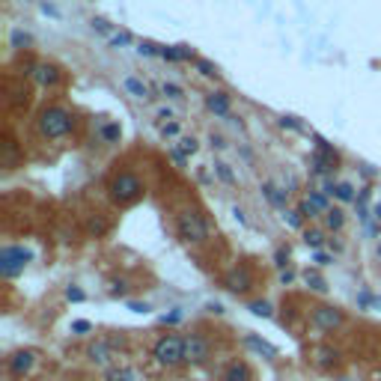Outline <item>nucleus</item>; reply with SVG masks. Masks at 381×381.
Wrapping results in <instances>:
<instances>
[{
  "label": "nucleus",
  "mask_w": 381,
  "mask_h": 381,
  "mask_svg": "<svg viewBox=\"0 0 381 381\" xmlns=\"http://www.w3.org/2000/svg\"><path fill=\"white\" fill-rule=\"evenodd\" d=\"M36 128H39V135H42L45 140H63V137L72 135V128H75V113H72L69 108H63V105H48V108H42V113H39Z\"/></svg>",
  "instance_id": "1"
},
{
  "label": "nucleus",
  "mask_w": 381,
  "mask_h": 381,
  "mask_svg": "<svg viewBox=\"0 0 381 381\" xmlns=\"http://www.w3.org/2000/svg\"><path fill=\"white\" fill-rule=\"evenodd\" d=\"M143 197V182L137 173H131V170H122L110 179V200L113 203H120V206H131V203H137Z\"/></svg>",
  "instance_id": "2"
},
{
  "label": "nucleus",
  "mask_w": 381,
  "mask_h": 381,
  "mask_svg": "<svg viewBox=\"0 0 381 381\" xmlns=\"http://www.w3.org/2000/svg\"><path fill=\"white\" fill-rule=\"evenodd\" d=\"M176 233L188 244H206L209 241V224L200 212H179L176 214Z\"/></svg>",
  "instance_id": "3"
},
{
  "label": "nucleus",
  "mask_w": 381,
  "mask_h": 381,
  "mask_svg": "<svg viewBox=\"0 0 381 381\" xmlns=\"http://www.w3.org/2000/svg\"><path fill=\"white\" fill-rule=\"evenodd\" d=\"M152 355L161 367H179V363H185V340L176 337V334H164L155 343Z\"/></svg>",
  "instance_id": "4"
},
{
  "label": "nucleus",
  "mask_w": 381,
  "mask_h": 381,
  "mask_svg": "<svg viewBox=\"0 0 381 381\" xmlns=\"http://www.w3.org/2000/svg\"><path fill=\"white\" fill-rule=\"evenodd\" d=\"M30 259H33V254L27 251V247L6 244L4 251H0V274H4L6 280L19 277V274L27 268V262H30Z\"/></svg>",
  "instance_id": "5"
},
{
  "label": "nucleus",
  "mask_w": 381,
  "mask_h": 381,
  "mask_svg": "<svg viewBox=\"0 0 381 381\" xmlns=\"http://www.w3.org/2000/svg\"><path fill=\"white\" fill-rule=\"evenodd\" d=\"M87 357H90V363H95V367H113V363L120 360V355H117V343L113 340H95V343H90L87 345Z\"/></svg>",
  "instance_id": "6"
},
{
  "label": "nucleus",
  "mask_w": 381,
  "mask_h": 381,
  "mask_svg": "<svg viewBox=\"0 0 381 381\" xmlns=\"http://www.w3.org/2000/svg\"><path fill=\"white\" fill-rule=\"evenodd\" d=\"M343 319H345L343 310L340 307H328V304L313 307V313H310V322H313L316 330H337L343 325Z\"/></svg>",
  "instance_id": "7"
},
{
  "label": "nucleus",
  "mask_w": 381,
  "mask_h": 381,
  "mask_svg": "<svg viewBox=\"0 0 381 381\" xmlns=\"http://www.w3.org/2000/svg\"><path fill=\"white\" fill-rule=\"evenodd\" d=\"M298 212H301L307 221L319 218V214H328V212H330V206H328V194H325V191H310V194L304 197V200H301V206H298Z\"/></svg>",
  "instance_id": "8"
},
{
  "label": "nucleus",
  "mask_w": 381,
  "mask_h": 381,
  "mask_svg": "<svg viewBox=\"0 0 381 381\" xmlns=\"http://www.w3.org/2000/svg\"><path fill=\"white\" fill-rule=\"evenodd\" d=\"M36 357H39L36 349H21V352H15V355L9 357V372H12L15 378L27 375V372L33 370V363H36Z\"/></svg>",
  "instance_id": "9"
},
{
  "label": "nucleus",
  "mask_w": 381,
  "mask_h": 381,
  "mask_svg": "<svg viewBox=\"0 0 381 381\" xmlns=\"http://www.w3.org/2000/svg\"><path fill=\"white\" fill-rule=\"evenodd\" d=\"M209 357V340L200 334L185 337V363H203Z\"/></svg>",
  "instance_id": "10"
},
{
  "label": "nucleus",
  "mask_w": 381,
  "mask_h": 381,
  "mask_svg": "<svg viewBox=\"0 0 381 381\" xmlns=\"http://www.w3.org/2000/svg\"><path fill=\"white\" fill-rule=\"evenodd\" d=\"M224 286H226L229 292L241 295V292H247V289L254 286V277H251V271H247L244 265H241V268H233V271H229V274L224 277Z\"/></svg>",
  "instance_id": "11"
},
{
  "label": "nucleus",
  "mask_w": 381,
  "mask_h": 381,
  "mask_svg": "<svg viewBox=\"0 0 381 381\" xmlns=\"http://www.w3.org/2000/svg\"><path fill=\"white\" fill-rule=\"evenodd\" d=\"M262 197L268 200L274 209H283L286 212V200H289V191L286 188H280L277 182H271V179H265L262 182Z\"/></svg>",
  "instance_id": "12"
},
{
  "label": "nucleus",
  "mask_w": 381,
  "mask_h": 381,
  "mask_svg": "<svg viewBox=\"0 0 381 381\" xmlns=\"http://www.w3.org/2000/svg\"><path fill=\"white\" fill-rule=\"evenodd\" d=\"M206 108L214 113V117L226 120L229 117V95L226 93H209L206 95Z\"/></svg>",
  "instance_id": "13"
},
{
  "label": "nucleus",
  "mask_w": 381,
  "mask_h": 381,
  "mask_svg": "<svg viewBox=\"0 0 381 381\" xmlns=\"http://www.w3.org/2000/svg\"><path fill=\"white\" fill-rule=\"evenodd\" d=\"M33 78H36L42 87H54L60 80V69H57V66H51V63H39L36 72H33Z\"/></svg>",
  "instance_id": "14"
},
{
  "label": "nucleus",
  "mask_w": 381,
  "mask_h": 381,
  "mask_svg": "<svg viewBox=\"0 0 381 381\" xmlns=\"http://www.w3.org/2000/svg\"><path fill=\"white\" fill-rule=\"evenodd\" d=\"M105 381H140L135 367H110L105 370Z\"/></svg>",
  "instance_id": "15"
},
{
  "label": "nucleus",
  "mask_w": 381,
  "mask_h": 381,
  "mask_svg": "<svg viewBox=\"0 0 381 381\" xmlns=\"http://www.w3.org/2000/svg\"><path fill=\"white\" fill-rule=\"evenodd\" d=\"M244 343L251 345L254 352L265 355V357H268V360H274V357H277V349H274V345H271V343H265V340H259L256 334H247V337H244Z\"/></svg>",
  "instance_id": "16"
},
{
  "label": "nucleus",
  "mask_w": 381,
  "mask_h": 381,
  "mask_svg": "<svg viewBox=\"0 0 381 381\" xmlns=\"http://www.w3.org/2000/svg\"><path fill=\"white\" fill-rule=\"evenodd\" d=\"M224 381H251V370L244 367V363H229L226 372H224Z\"/></svg>",
  "instance_id": "17"
},
{
  "label": "nucleus",
  "mask_w": 381,
  "mask_h": 381,
  "mask_svg": "<svg viewBox=\"0 0 381 381\" xmlns=\"http://www.w3.org/2000/svg\"><path fill=\"white\" fill-rule=\"evenodd\" d=\"M122 84H125L128 95H135V98H149V84H143L140 78H125Z\"/></svg>",
  "instance_id": "18"
},
{
  "label": "nucleus",
  "mask_w": 381,
  "mask_h": 381,
  "mask_svg": "<svg viewBox=\"0 0 381 381\" xmlns=\"http://www.w3.org/2000/svg\"><path fill=\"white\" fill-rule=\"evenodd\" d=\"M334 197H337L340 203H357V194H355V188L349 185V182H337Z\"/></svg>",
  "instance_id": "19"
},
{
  "label": "nucleus",
  "mask_w": 381,
  "mask_h": 381,
  "mask_svg": "<svg viewBox=\"0 0 381 381\" xmlns=\"http://www.w3.org/2000/svg\"><path fill=\"white\" fill-rule=\"evenodd\" d=\"M343 224H345V214H343V209H330V212L325 214V226H328V229H334V233H340V229H343Z\"/></svg>",
  "instance_id": "20"
},
{
  "label": "nucleus",
  "mask_w": 381,
  "mask_h": 381,
  "mask_svg": "<svg viewBox=\"0 0 381 381\" xmlns=\"http://www.w3.org/2000/svg\"><path fill=\"white\" fill-rule=\"evenodd\" d=\"M214 176H218L224 185H236V182H239L236 173L229 170V164H224V161H214Z\"/></svg>",
  "instance_id": "21"
},
{
  "label": "nucleus",
  "mask_w": 381,
  "mask_h": 381,
  "mask_svg": "<svg viewBox=\"0 0 381 381\" xmlns=\"http://www.w3.org/2000/svg\"><path fill=\"white\" fill-rule=\"evenodd\" d=\"M304 244L310 247V251H322L325 233H322V229H307V233H304Z\"/></svg>",
  "instance_id": "22"
},
{
  "label": "nucleus",
  "mask_w": 381,
  "mask_h": 381,
  "mask_svg": "<svg viewBox=\"0 0 381 381\" xmlns=\"http://www.w3.org/2000/svg\"><path fill=\"white\" fill-rule=\"evenodd\" d=\"M27 90L24 87H19V84H9V105L12 108H21V105H27Z\"/></svg>",
  "instance_id": "23"
},
{
  "label": "nucleus",
  "mask_w": 381,
  "mask_h": 381,
  "mask_svg": "<svg viewBox=\"0 0 381 381\" xmlns=\"http://www.w3.org/2000/svg\"><path fill=\"white\" fill-rule=\"evenodd\" d=\"M120 137H122V128H120L117 122L102 125V140H108V143H120Z\"/></svg>",
  "instance_id": "24"
},
{
  "label": "nucleus",
  "mask_w": 381,
  "mask_h": 381,
  "mask_svg": "<svg viewBox=\"0 0 381 381\" xmlns=\"http://www.w3.org/2000/svg\"><path fill=\"white\" fill-rule=\"evenodd\" d=\"M304 280H307V286H310V289H316V292H328V283L322 280V274L307 271V274H304Z\"/></svg>",
  "instance_id": "25"
},
{
  "label": "nucleus",
  "mask_w": 381,
  "mask_h": 381,
  "mask_svg": "<svg viewBox=\"0 0 381 381\" xmlns=\"http://www.w3.org/2000/svg\"><path fill=\"white\" fill-rule=\"evenodd\" d=\"M283 221H286V224H289L292 229H301L307 218H304V214H301V212H289V209H286V212H283Z\"/></svg>",
  "instance_id": "26"
},
{
  "label": "nucleus",
  "mask_w": 381,
  "mask_h": 381,
  "mask_svg": "<svg viewBox=\"0 0 381 381\" xmlns=\"http://www.w3.org/2000/svg\"><path fill=\"white\" fill-rule=\"evenodd\" d=\"M197 72L203 78H218V66L209 63V60H197Z\"/></svg>",
  "instance_id": "27"
},
{
  "label": "nucleus",
  "mask_w": 381,
  "mask_h": 381,
  "mask_svg": "<svg viewBox=\"0 0 381 381\" xmlns=\"http://www.w3.org/2000/svg\"><path fill=\"white\" fill-rule=\"evenodd\" d=\"M158 57L170 60V63H182V51H179V48H167V45H161V48H158Z\"/></svg>",
  "instance_id": "28"
},
{
  "label": "nucleus",
  "mask_w": 381,
  "mask_h": 381,
  "mask_svg": "<svg viewBox=\"0 0 381 381\" xmlns=\"http://www.w3.org/2000/svg\"><path fill=\"white\" fill-rule=\"evenodd\" d=\"M357 304H360V307H375V310H381V298H375V295H370V292H360V295H357Z\"/></svg>",
  "instance_id": "29"
},
{
  "label": "nucleus",
  "mask_w": 381,
  "mask_h": 381,
  "mask_svg": "<svg viewBox=\"0 0 381 381\" xmlns=\"http://www.w3.org/2000/svg\"><path fill=\"white\" fill-rule=\"evenodd\" d=\"M251 313H254V316L268 319V316H271V304H268V301H254V304H251Z\"/></svg>",
  "instance_id": "30"
},
{
  "label": "nucleus",
  "mask_w": 381,
  "mask_h": 381,
  "mask_svg": "<svg viewBox=\"0 0 381 381\" xmlns=\"http://www.w3.org/2000/svg\"><path fill=\"white\" fill-rule=\"evenodd\" d=\"M33 39H30V33H21V30H15L12 33V48H19V51H21V48H27Z\"/></svg>",
  "instance_id": "31"
},
{
  "label": "nucleus",
  "mask_w": 381,
  "mask_h": 381,
  "mask_svg": "<svg viewBox=\"0 0 381 381\" xmlns=\"http://www.w3.org/2000/svg\"><path fill=\"white\" fill-rule=\"evenodd\" d=\"M179 149H182L185 155H194L197 149H200V143H197L194 137H182V140H179Z\"/></svg>",
  "instance_id": "32"
},
{
  "label": "nucleus",
  "mask_w": 381,
  "mask_h": 381,
  "mask_svg": "<svg viewBox=\"0 0 381 381\" xmlns=\"http://www.w3.org/2000/svg\"><path fill=\"white\" fill-rule=\"evenodd\" d=\"M131 42V33H113V36H110V48H125Z\"/></svg>",
  "instance_id": "33"
},
{
  "label": "nucleus",
  "mask_w": 381,
  "mask_h": 381,
  "mask_svg": "<svg viewBox=\"0 0 381 381\" xmlns=\"http://www.w3.org/2000/svg\"><path fill=\"white\" fill-rule=\"evenodd\" d=\"M161 95H167V98H182L185 93H182L179 84H161Z\"/></svg>",
  "instance_id": "34"
},
{
  "label": "nucleus",
  "mask_w": 381,
  "mask_h": 381,
  "mask_svg": "<svg viewBox=\"0 0 381 381\" xmlns=\"http://www.w3.org/2000/svg\"><path fill=\"white\" fill-rule=\"evenodd\" d=\"M158 48H161V45H152V42H140V45H137V51H140L143 57H155V54H158Z\"/></svg>",
  "instance_id": "35"
},
{
  "label": "nucleus",
  "mask_w": 381,
  "mask_h": 381,
  "mask_svg": "<svg viewBox=\"0 0 381 381\" xmlns=\"http://www.w3.org/2000/svg\"><path fill=\"white\" fill-rule=\"evenodd\" d=\"M170 158L176 161V167H185V164H188V155H185V152H182V149H179V146H173V149H170Z\"/></svg>",
  "instance_id": "36"
},
{
  "label": "nucleus",
  "mask_w": 381,
  "mask_h": 381,
  "mask_svg": "<svg viewBox=\"0 0 381 381\" xmlns=\"http://www.w3.org/2000/svg\"><path fill=\"white\" fill-rule=\"evenodd\" d=\"M66 298H69V301H75V304H80V301H84V289H78V286H69V289H66Z\"/></svg>",
  "instance_id": "37"
},
{
  "label": "nucleus",
  "mask_w": 381,
  "mask_h": 381,
  "mask_svg": "<svg viewBox=\"0 0 381 381\" xmlns=\"http://www.w3.org/2000/svg\"><path fill=\"white\" fill-rule=\"evenodd\" d=\"M125 292H128V283H125V280H117V283L110 286V295H113V298H125Z\"/></svg>",
  "instance_id": "38"
},
{
  "label": "nucleus",
  "mask_w": 381,
  "mask_h": 381,
  "mask_svg": "<svg viewBox=\"0 0 381 381\" xmlns=\"http://www.w3.org/2000/svg\"><path fill=\"white\" fill-rule=\"evenodd\" d=\"M72 330H75V334H90L93 325L87 319H78V322H72Z\"/></svg>",
  "instance_id": "39"
},
{
  "label": "nucleus",
  "mask_w": 381,
  "mask_h": 381,
  "mask_svg": "<svg viewBox=\"0 0 381 381\" xmlns=\"http://www.w3.org/2000/svg\"><path fill=\"white\" fill-rule=\"evenodd\" d=\"M286 259H289V251H286V247H280V251L274 254V265H277V268H286Z\"/></svg>",
  "instance_id": "40"
},
{
  "label": "nucleus",
  "mask_w": 381,
  "mask_h": 381,
  "mask_svg": "<svg viewBox=\"0 0 381 381\" xmlns=\"http://www.w3.org/2000/svg\"><path fill=\"white\" fill-rule=\"evenodd\" d=\"M93 30H98V33H105V36H113V33H110V24H108L105 19H93Z\"/></svg>",
  "instance_id": "41"
},
{
  "label": "nucleus",
  "mask_w": 381,
  "mask_h": 381,
  "mask_svg": "<svg viewBox=\"0 0 381 381\" xmlns=\"http://www.w3.org/2000/svg\"><path fill=\"white\" fill-rule=\"evenodd\" d=\"M280 125H283V128H292V131H304L301 122H298L295 117H280Z\"/></svg>",
  "instance_id": "42"
},
{
  "label": "nucleus",
  "mask_w": 381,
  "mask_h": 381,
  "mask_svg": "<svg viewBox=\"0 0 381 381\" xmlns=\"http://www.w3.org/2000/svg\"><path fill=\"white\" fill-rule=\"evenodd\" d=\"M161 135H164V137H176V135H179V125H176V122H164V125H161Z\"/></svg>",
  "instance_id": "43"
},
{
  "label": "nucleus",
  "mask_w": 381,
  "mask_h": 381,
  "mask_svg": "<svg viewBox=\"0 0 381 381\" xmlns=\"http://www.w3.org/2000/svg\"><path fill=\"white\" fill-rule=\"evenodd\" d=\"M105 229H108V221H102V218H98V221H93V224H90V233H93V236H102Z\"/></svg>",
  "instance_id": "44"
},
{
  "label": "nucleus",
  "mask_w": 381,
  "mask_h": 381,
  "mask_svg": "<svg viewBox=\"0 0 381 381\" xmlns=\"http://www.w3.org/2000/svg\"><path fill=\"white\" fill-rule=\"evenodd\" d=\"M313 262H316V265H330V262H334V256H328V254L316 251V254H313Z\"/></svg>",
  "instance_id": "45"
},
{
  "label": "nucleus",
  "mask_w": 381,
  "mask_h": 381,
  "mask_svg": "<svg viewBox=\"0 0 381 381\" xmlns=\"http://www.w3.org/2000/svg\"><path fill=\"white\" fill-rule=\"evenodd\" d=\"M161 322H164V325H176V322H182V310H173L170 316H161Z\"/></svg>",
  "instance_id": "46"
},
{
  "label": "nucleus",
  "mask_w": 381,
  "mask_h": 381,
  "mask_svg": "<svg viewBox=\"0 0 381 381\" xmlns=\"http://www.w3.org/2000/svg\"><path fill=\"white\" fill-rule=\"evenodd\" d=\"M330 357H337V355H334V352H328V349H322V352H319V363H322V367H328Z\"/></svg>",
  "instance_id": "47"
},
{
  "label": "nucleus",
  "mask_w": 381,
  "mask_h": 381,
  "mask_svg": "<svg viewBox=\"0 0 381 381\" xmlns=\"http://www.w3.org/2000/svg\"><path fill=\"white\" fill-rule=\"evenodd\" d=\"M128 310H135V313H146L149 304H140V301H128Z\"/></svg>",
  "instance_id": "48"
},
{
  "label": "nucleus",
  "mask_w": 381,
  "mask_h": 381,
  "mask_svg": "<svg viewBox=\"0 0 381 381\" xmlns=\"http://www.w3.org/2000/svg\"><path fill=\"white\" fill-rule=\"evenodd\" d=\"M42 12H45V15H54V19H60V9L51 6V4H42Z\"/></svg>",
  "instance_id": "49"
},
{
  "label": "nucleus",
  "mask_w": 381,
  "mask_h": 381,
  "mask_svg": "<svg viewBox=\"0 0 381 381\" xmlns=\"http://www.w3.org/2000/svg\"><path fill=\"white\" fill-rule=\"evenodd\" d=\"M209 140H212V146H214V149H224V146H226V140H224L221 135H212Z\"/></svg>",
  "instance_id": "50"
},
{
  "label": "nucleus",
  "mask_w": 381,
  "mask_h": 381,
  "mask_svg": "<svg viewBox=\"0 0 381 381\" xmlns=\"http://www.w3.org/2000/svg\"><path fill=\"white\" fill-rule=\"evenodd\" d=\"M292 280H295V271H283V274H280V283H283V286H289Z\"/></svg>",
  "instance_id": "51"
},
{
  "label": "nucleus",
  "mask_w": 381,
  "mask_h": 381,
  "mask_svg": "<svg viewBox=\"0 0 381 381\" xmlns=\"http://www.w3.org/2000/svg\"><path fill=\"white\" fill-rule=\"evenodd\" d=\"M372 218H375V226H381V203L372 206Z\"/></svg>",
  "instance_id": "52"
},
{
  "label": "nucleus",
  "mask_w": 381,
  "mask_h": 381,
  "mask_svg": "<svg viewBox=\"0 0 381 381\" xmlns=\"http://www.w3.org/2000/svg\"><path fill=\"white\" fill-rule=\"evenodd\" d=\"M158 120H173V110H170V108H164V110H158Z\"/></svg>",
  "instance_id": "53"
},
{
  "label": "nucleus",
  "mask_w": 381,
  "mask_h": 381,
  "mask_svg": "<svg viewBox=\"0 0 381 381\" xmlns=\"http://www.w3.org/2000/svg\"><path fill=\"white\" fill-rule=\"evenodd\" d=\"M233 214H236V221H239V224H244V212H241V209H233Z\"/></svg>",
  "instance_id": "54"
},
{
  "label": "nucleus",
  "mask_w": 381,
  "mask_h": 381,
  "mask_svg": "<svg viewBox=\"0 0 381 381\" xmlns=\"http://www.w3.org/2000/svg\"><path fill=\"white\" fill-rule=\"evenodd\" d=\"M378 256H381V247H378Z\"/></svg>",
  "instance_id": "55"
}]
</instances>
